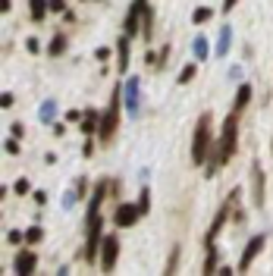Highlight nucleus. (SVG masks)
<instances>
[{"mask_svg":"<svg viewBox=\"0 0 273 276\" xmlns=\"http://www.w3.org/2000/svg\"><path fill=\"white\" fill-rule=\"evenodd\" d=\"M235 148H239V113H232L223 119V129H220V138L214 141L210 148V157H207V176H217V170L226 167V163L235 157Z\"/></svg>","mask_w":273,"mask_h":276,"instance_id":"1","label":"nucleus"},{"mask_svg":"<svg viewBox=\"0 0 273 276\" xmlns=\"http://www.w3.org/2000/svg\"><path fill=\"white\" fill-rule=\"evenodd\" d=\"M210 113H201L195 122V135H192V163L195 167H201L207 163L210 157V148H214V132H210Z\"/></svg>","mask_w":273,"mask_h":276,"instance_id":"2","label":"nucleus"},{"mask_svg":"<svg viewBox=\"0 0 273 276\" xmlns=\"http://www.w3.org/2000/svg\"><path fill=\"white\" fill-rule=\"evenodd\" d=\"M239 198H242V189H232L229 195H226V201L220 204V210H217V217L210 220V229H207V235H204V245H214L217 242V235H220V229L226 226V220H229V213L239 207Z\"/></svg>","mask_w":273,"mask_h":276,"instance_id":"3","label":"nucleus"},{"mask_svg":"<svg viewBox=\"0 0 273 276\" xmlns=\"http://www.w3.org/2000/svg\"><path fill=\"white\" fill-rule=\"evenodd\" d=\"M119 104H123V88L116 85L113 88V95H110V107H107V113L101 116V141H110L116 135V129H119Z\"/></svg>","mask_w":273,"mask_h":276,"instance_id":"4","label":"nucleus"},{"mask_svg":"<svg viewBox=\"0 0 273 276\" xmlns=\"http://www.w3.org/2000/svg\"><path fill=\"white\" fill-rule=\"evenodd\" d=\"M101 229H104L101 210H91V213H88V238H85V261H88V264H95V257L101 254V242H104Z\"/></svg>","mask_w":273,"mask_h":276,"instance_id":"5","label":"nucleus"},{"mask_svg":"<svg viewBox=\"0 0 273 276\" xmlns=\"http://www.w3.org/2000/svg\"><path fill=\"white\" fill-rule=\"evenodd\" d=\"M123 107L129 116H135L141 110V79H129L123 85Z\"/></svg>","mask_w":273,"mask_h":276,"instance_id":"6","label":"nucleus"},{"mask_svg":"<svg viewBox=\"0 0 273 276\" xmlns=\"http://www.w3.org/2000/svg\"><path fill=\"white\" fill-rule=\"evenodd\" d=\"M144 7H148V0H132V7L129 13H126V19H123V35H138L141 32V16H144Z\"/></svg>","mask_w":273,"mask_h":276,"instance_id":"7","label":"nucleus"},{"mask_svg":"<svg viewBox=\"0 0 273 276\" xmlns=\"http://www.w3.org/2000/svg\"><path fill=\"white\" fill-rule=\"evenodd\" d=\"M116 257H119V238L116 235H104V242H101V270L110 273L116 267Z\"/></svg>","mask_w":273,"mask_h":276,"instance_id":"8","label":"nucleus"},{"mask_svg":"<svg viewBox=\"0 0 273 276\" xmlns=\"http://www.w3.org/2000/svg\"><path fill=\"white\" fill-rule=\"evenodd\" d=\"M264 245H267V235H264V232H261V235H251V242L245 245V251H242V257H239V267H235V270H248L251 261L264 251Z\"/></svg>","mask_w":273,"mask_h":276,"instance_id":"9","label":"nucleus"},{"mask_svg":"<svg viewBox=\"0 0 273 276\" xmlns=\"http://www.w3.org/2000/svg\"><path fill=\"white\" fill-rule=\"evenodd\" d=\"M138 217H141L138 204H116L113 223H116V226H132V223H138Z\"/></svg>","mask_w":273,"mask_h":276,"instance_id":"10","label":"nucleus"},{"mask_svg":"<svg viewBox=\"0 0 273 276\" xmlns=\"http://www.w3.org/2000/svg\"><path fill=\"white\" fill-rule=\"evenodd\" d=\"M251 179H254V204H264V186H267V176H264V170H261V163L254 160L251 163Z\"/></svg>","mask_w":273,"mask_h":276,"instance_id":"11","label":"nucleus"},{"mask_svg":"<svg viewBox=\"0 0 273 276\" xmlns=\"http://www.w3.org/2000/svg\"><path fill=\"white\" fill-rule=\"evenodd\" d=\"M35 267H38V254H35V251H19V257H16V273H19V276H32Z\"/></svg>","mask_w":273,"mask_h":276,"instance_id":"12","label":"nucleus"},{"mask_svg":"<svg viewBox=\"0 0 273 276\" xmlns=\"http://www.w3.org/2000/svg\"><path fill=\"white\" fill-rule=\"evenodd\" d=\"M82 135L88 138V135H95V132H101V116H98V110H85V116H82Z\"/></svg>","mask_w":273,"mask_h":276,"instance_id":"13","label":"nucleus"},{"mask_svg":"<svg viewBox=\"0 0 273 276\" xmlns=\"http://www.w3.org/2000/svg\"><path fill=\"white\" fill-rule=\"evenodd\" d=\"M229 47H232V28H229V25H220V38H217L214 53H217V57H226Z\"/></svg>","mask_w":273,"mask_h":276,"instance_id":"14","label":"nucleus"},{"mask_svg":"<svg viewBox=\"0 0 273 276\" xmlns=\"http://www.w3.org/2000/svg\"><path fill=\"white\" fill-rule=\"evenodd\" d=\"M66 47H69L66 32H57V35L50 38V44H47V53H50V57H63V53H66Z\"/></svg>","mask_w":273,"mask_h":276,"instance_id":"15","label":"nucleus"},{"mask_svg":"<svg viewBox=\"0 0 273 276\" xmlns=\"http://www.w3.org/2000/svg\"><path fill=\"white\" fill-rule=\"evenodd\" d=\"M116 60H119V72L129 69V35H123L116 41Z\"/></svg>","mask_w":273,"mask_h":276,"instance_id":"16","label":"nucleus"},{"mask_svg":"<svg viewBox=\"0 0 273 276\" xmlns=\"http://www.w3.org/2000/svg\"><path fill=\"white\" fill-rule=\"evenodd\" d=\"M38 119H41L44 126H53V119H57V101H44V104L38 107Z\"/></svg>","mask_w":273,"mask_h":276,"instance_id":"17","label":"nucleus"},{"mask_svg":"<svg viewBox=\"0 0 273 276\" xmlns=\"http://www.w3.org/2000/svg\"><path fill=\"white\" fill-rule=\"evenodd\" d=\"M248 101H251V85L245 82V85H239V91H235V104H232V110H235V113H242V110L248 107Z\"/></svg>","mask_w":273,"mask_h":276,"instance_id":"18","label":"nucleus"},{"mask_svg":"<svg viewBox=\"0 0 273 276\" xmlns=\"http://www.w3.org/2000/svg\"><path fill=\"white\" fill-rule=\"evenodd\" d=\"M141 35H144V41L154 38V10H151V4L144 7V16H141Z\"/></svg>","mask_w":273,"mask_h":276,"instance_id":"19","label":"nucleus"},{"mask_svg":"<svg viewBox=\"0 0 273 276\" xmlns=\"http://www.w3.org/2000/svg\"><path fill=\"white\" fill-rule=\"evenodd\" d=\"M28 13H32V22H41L44 16H47V10H50V0H28Z\"/></svg>","mask_w":273,"mask_h":276,"instance_id":"20","label":"nucleus"},{"mask_svg":"<svg viewBox=\"0 0 273 276\" xmlns=\"http://www.w3.org/2000/svg\"><path fill=\"white\" fill-rule=\"evenodd\" d=\"M192 50H195V60H207L210 57V44H207L204 35H198V38L192 41Z\"/></svg>","mask_w":273,"mask_h":276,"instance_id":"21","label":"nucleus"},{"mask_svg":"<svg viewBox=\"0 0 273 276\" xmlns=\"http://www.w3.org/2000/svg\"><path fill=\"white\" fill-rule=\"evenodd\" d=\"M217 257H220V251H217L214 245H207V251H204V267H201L207 276H210V273H217Z\"/></svg>","mask_w":273,"mask_h":276,"instance_id":"22","label":"nucleus"},{"mask_svg":"<svg viewBox=\"0 0 273 276\" xmlns=\"http://www.w3.org/2000/svg\"><path fill=\"white\" fill-rule=\"evenodd\" d=\"M210 16H214V10H210V7H198V10L192 13V22H195V25H204V22L210 19Z\"/></svg>","mask_w":273,"mask_h":276,"instance_id":"23","label":"nucleus"},{"mask_svg":"<svg viewBox=\"0 0 273 276\" xmlns=\"http://www.w3.org/2000/svg\"><path fill=\"white\" fill-rule=\"evenodd\" d=\"M195 72H198V66H195V63H186V66H182V72H179V79H176V82H179V85H189V82L195 79Z\"/></svg>","mask_w":273,"mask_h":276,"instance_id":"24","label":"nucleus"},{"mask_svg":"<svg viewBox=\"0 0 273 276\" xmlns=\"http://www.w3.org/2000/svg\"><path fill=\"white\" fill-rule=\"evenodd\" d=\"M179 251H182V248H179V245H173V251H170V261H167V267H163V273H167V276L179 270Z\"/></svg>","mask_w":273,"mask_h":276,"instance_id":"25","label":"nucleus"},{"mask_svg":"<svg viewBox=\"0 0 273 276\" xmlns=\"http://www.w3.org/2000/svg\"><path fill=\"white\" fill-rule=\"evenodd\" d=\"M135 204H138V210H141V213H148V210H151V192H148V186L141 189V195H138Z\"/></svg>","mask_w":273,"mask_h":276,"instance_id":"26","label":"nucleus"},{"mask_svg":"<svg viewBox=\"0 0 273 276\" xmlns=\"http://www.w3.org/2000/svg\"><path fill=\"white\" fill-rule=\"evenodd\" d=\"M41 238H44V229H41V226H28V232H25V242H28V245H38Z\"/></svg>","mask_w":273,"mask_h":276,"instance_id":"27","label":"nucleus"},{"mask_svg":"<svg viewBox=\"0 0 273 276\" xmlns=\"http://www.w3.org/2000/svg\"><path fill=\"white\" fill-rule=\"evenodd\" d=\"M76 201H79V192L72 189V192H66V195H63V207H66V210H72V207H76Z\"/></svg>","mask_w":273,"mask_h":276,"instance_id":"28","label":"nucleus"},{"mask_svg":"<svg viewBox=\"0 0 273 276\" xmlns=\"http://www.w3.org/2000/svg\"><path fill=\"white\" fill-rule=\"evenodd\" d=\"M7 242H10V245H19V242H25V232H19V229H10V232H7Z\"/></svg>","mask_w":273,"mask_h":276,"instance_id":"29","label":"nucleus"},{"mask_svg":"<svg viewBox=\"0 0 273 276\" xmlns=\"http://www.w3.org/2000/svg\"><path fill=\"white\" fill-rule=\"evenodd\" d=\"M4 151H7V154H19V141H16V135L4 141Z\"/></svg>","mask_w":273,"mask_h":276,"instance_id":"30","label":"nucleus"},{"mask_svg":"<svg viewBox=\"0 0 273 276\" xmlns=\"http://www.w3.org/2000/svg\"><path fill=\"white\" fill-rule=\"evenodd\" d=\"M13 189H16V195H28V192H32L28 179H16V186H13Z\"/></svg>","mask_w":273,"mask_h":276,"instance_id":"31","label":"nucleus"},{"mask_svg":"<svg viewBox=\"0 0 273 276\" xmlns=\"http://www.w3.org/2000/svg\"><path fill=\"white\" fill-rule=\"evenodd\" d=\"M25 50H28V53H41V41H38V38H28V41H25Z\"/></svg>","mask_w":273,"mask_h":276,"instance_id":"32","label":"nucleus"},{"mask_svg":"<svg viewBox=\"0 0 273 276\" xmlns=\"http://www.w3.org/2000/svg\"><path fill=\"white\" fill-rule=\"evenodd\" d=\"M13 101H16V98L10 95V91H4V98H0V107H4V110H10V107H13Z\"/></svg>","mask_w":273,"mask_h":276,"instance_id":"33","label":"nucleus"},{"mask_svg":"<svg viewBox=\"0 0 273 276\" xmlns=\"http://www.w3.org/2000/svg\"><path fill=\"white\" fill-rule=\"evenodd\" d=\"M10 132H13L16 138H22V135H25V126H22V122H13V126H10Z\"/></svg>","mask_w":273,"mask_h":276,"instance_id":"34","label":"nucleus"},{"mask_svg":"<svg viewBox=\"0 0 273 276\" xmlns=\"http://www.w3.org/2000/svg\"><path fill=\"white\" fill-rule=\"evenodd\" d=\"M76 192H79V195H85V192H88V179H85V176H79V179H76Z\"/></svg>","mask_w":273,"mask_h":276,"instance_id":"35","label":"nucleus"},{"mask_svg":"<svg viewBox=\"0 0 273 276\" xmlns=\"http://www.w3.org/2000/svg\"><path fill=\"white\" fill-rule=\"evenodd\" d=\"M50 10L53 13H66V0H50Z\"/></svg>","mask_w":273,"mask_h":276,"instance_id":"36","label":"nucleus"},{"mask_svg":"<svg viewBox=\"0 0 273 276\" xmlns=\"http://www.w3.org/2000/svg\"><path fill=\"white\" fill-rule=\"evenodd\" d=\"M170 53H173V50H170V44H167V47L160 50V57H157V66H163V63H167V60H170Z\"/></svg>","mask_w":273,"mask_h":276,"instance_id":"37","label":"nucleus"},{"mask_svg":"<svg viewBox=\"0 0 273 276\" xmlns=\"http://www.w3.org/2000/svg\"><path fill=\"white\" fill-rule=\"evenodd\" d=\"M95 57L104 63V60H110V50H107V47H98V50H95Z\"/></svg>","mask_w":273,"mask_h":276,"instance_id":"38","label":"nucleus"},{"mask_svg":"<svg viewBox=\"0 0 273 276\" xmlns=\"http://www.w3.org/2000/svg\"><path fill=\"white\" fill-rule=\"evenodd\" d=\"M82 116H85V113H79V110H69L66 119H69V122H82Z\"/></svg>","mask_w":273,"mask_h":276,"instance_id":"39","label":"nucleus"},{"mask_svg":"<svg viewBox=\"0 0 273 276\" xmlns=\"http://www.w3.org/2000/svg\"><path fill=\"white\" fill-rule=\"evenodd\" d=\"M32 198H35V204H44V201H47V192H32Z\"/></svg>","mask_w":273,"mask_h":276,"instance_id":"40","label":"nucleus"},{"mask_svg":"<svg viewBox=\"0 0 273 276\" xmlns=\"http://www.w3.org/2000/svg\"><path fill=\"white\" fill-rule=\"evenodd\" d=\"M91 151H95V144H91V135H88V138H85V148H82V154H85V157H91Z\"/></svg>","mask_w":273,"mask_h":276,"instance_id":"41","label":"nucleus"},{"mask_svg":"<svg viewBox=\"0 0 273 276\" xmlns=\"http://www.w3.org/2000/svg\"><path fill=\"white\" fill-rule=\"evenodd\" d=\"M235 4H239V0H223L220 7H223V13H229V10H235Z\"/></svg>","mask_w":273,"mask_h":276,"instance_id":"42","label":"nucleus"},{"mask_svg":"<svg viewBox=\"0 0 273 276\" xmlns=\"http://www.w3.org/2000/svg\"><path fill=\"white\" fill-rule=\"evenodd\" d=\"M10 7H13L10 0H0V13H10Z\"/></svg>","mask_w":273,"mask_h":276,"instance_id":"43","label":"nucleus"},{"mask_svg":"<svg viewBox=\"0 0 273 276\" xmlns=\"http://www.w3.org/2000/svg\"><path fill=\"white\" fill-rule=\"evenodd\" d=\"M270 154H273V144H270Z\"/></svg>","mask_w":273,"mask_h":276,"instance_id":"44","label":"nucleus"}]
</instances>
